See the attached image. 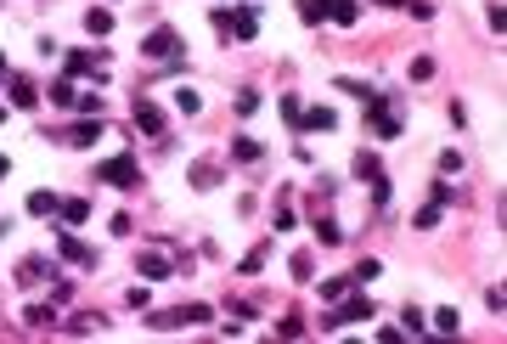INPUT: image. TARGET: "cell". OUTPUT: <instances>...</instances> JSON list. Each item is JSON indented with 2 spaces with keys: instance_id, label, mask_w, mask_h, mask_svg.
I'll use <instances>...</instances> for the list:
<instances>
[{
  "instance_id": "cell-1",
  "label": "cell",
  "mask_w": 507,
  "mask_h": 344,
  "mask_svg": "<svg viewBox=\"0 0 507 344\" xmlns=\"http://www.w3.org/2000/svg\"><path fill=\"white\" fill-rule=\"evenodd\" d=\"M102 181H113V186H142V170H136V158H102L96 164Z\"/></svg>"
},
{
  "instance_id": "cell-2",
  "label": "cell",
  "mask_w": 507,
  "mask_h": 344,
  "mask_svg": "<svg viewBox=\"0 0 507 344\" xmlns=\"http://www.w3.org/2000/svg\"><path fill=\"white\" fill-rule=\"evenodd\" d=\"M142 51L152 57V63H164V57H175V51H181V34H175V28H152V34L142 40Z\"/></svg>"
},
{
  "instance_id": "cell-3",
  "label": "cell",
  "mask_w": 507,
  "mask_h": 344,
  "mask_svg": "<svg viewBox=\"0 0 507 344\" xmlns=\"http://www.w3.org/2000/svg\"><path fill=\"white\" fill-rule=\"evenodd\" d=\"M225 28H231L237 40H254V28H260V6H237V11H225Z\"/></svg>"
},
{
  "instance_id": "cell-4",
  "label": "cell",
  "mask_w": 507,
  "mask_h": 344,
  "mask_svg": "<svg viewBox=\"0 0 507 344\" xmlns=\"http://www.w3.org/2000/svg\"><path fill=\"white\" fill-rule=\"evenodd\" d=\"M366 316H372V299H366V294H356V299H350L344 311H333L321 328H344V322H366Z\"/></svg>"
},
{
  "instance_id": "cell-5",
  "label": "cell",
  "mask_w": 507,
  "mask_h": 344,
  "mask_svg": "<svg viewBox=\"0 0 507 344\" xmlns=\"http://www.w3.org/2000/svg\"><path fill=\"white\" fill-rule=\"evenodd\" d=\"M136 130H146V136H164V113H158L152 102H136Z\"/></svg>"
},
{
  "instance_id": "cell-6",
  "label": "cell",
  "mask_w": 507,
  "mask_h": 344,
  "mask_svg": "<svg viewBox=\"0 0 507 344\" xmlns=\"http://www.w3.org/2000/svg\"><path fill=\"white\" fill-rule=\"evenodd\" d=\"M40 276H57V265L51 259H23L17 265V282H40Z\"/></svg>"
},
{
  "instance_id": "cell-7",
  "label": "cell",
  "mask_w": 507,
  "mask_h": 344,
  "mask_svg": "<svg viewBox=\"0 0 507 344\" xmlns=\"http://www.w3.org/2000/svg\"><path fill=\"white\" fill-rule=\"evenodd\" d=\"M299 124H310V130H333L338 113H333V107H310V113H299Z\"/></svg>"
},
{
  "instance_id": "cell-8",
  "label": "cell",
  "mask_w": 507,
  "mask_h": 344,
  "mask_svg": "<svg viewBox=\"0 0 507 344\" xmlns=\"http://www.w3.org/2000/svg\"><path fill=\"white\" fill-rule=\"evenodd\" d=\"M57 209H63L57 192H28V215H57Z\"/></svg>"
},
{
  "instance_id": "cell-9",
  "label": "cell",
  "mask_w": 507,
  "mask_h": 344,
  "mask_svg": "<svg viewBox=\"0 0 507 344\" xmlns=\"http://www.w3.org/2000/svg\"><path fill=\"white\" fill-rule=\"evenodd\" d=\"M57 249H63V259H79V265H90V249H85L73 232H63V237H57Z\"/></svg>"
},
{
  "instance_id": "cell-10",
  "label": "cell",
  "mask_w": 507,
  "mask_h": 344,
  "mask_svg": "<svg viewBox=\"0 0 507 344\" xmlns=\"http://www.w3.org/2000/svg\"><path fill=\"white\" fill-rule=\"evenodd\" d=\"M57 215H63L68 226H85V220H90V203H85V198H68V203H63Z\"/></svg>"
},
{
  "instance_id": "cell-11",
  "label": "cell",
  "mask_w": 507,
  "mask_h": 344,
  "mask_svg": "<svg viewBox=\"0 0 507 344\" xmlns=\"http://www.w3.org/2000/svg\"><path fill=\"white\" fill-rule=\"evenodd\" d=\"M327 17H333V23H344V28H350V23H356V17H361V11H356V0H333V6H327Z\"/></svg>"
},
{
  "instance_id": "cell-12",
  "label": "cell",
  "mask_w": 507,
  "mask_h": 344,
  "mask_svg": "<svg viewBox=\"0 0 507 344\" xmlns=\"http://www.w3.org/2000/svg\"><path fill=\"white\" fill-rule=\"evenodd\" d=\"M85 28H90V34H113V11H102V6L85 11Z\"/></svg>"
},
{
  "instance_id": "cell-13",
  "label": "cell",
  "mask_w": 507,
  "mask_h": 344,
  "mask_svg": "<svg viewBox=\"0 0 507 344\" xmlns=\"http://www.w3.org/2000/svg\"><path fill=\"white\" fill-rule=\"evenodd\" d=\"M231 153H237L242 164H254V158H260V141H254V136H237V141H231Z\"/></svg>"
},
{
  "instance_id": "cell-14",
  "label": "cell",
  "mask_w": 507,
  "mask_h": 344,
  "mask_svg": "<svg viewBox=\"0 0 507 344\" xmlns=\"http://www.w3.org/2000/svg\"><path fill=\"white\" fill-rule=\"evenodd\" d=\"M23 322H28V328H51L57 316H51V305H28V311H23Z\"/></svg>"
},
{
  "instance_id": "cell-15",
  "label": "cell",
  "mask_w": 507,
  "mask_h": 344,
  "mask_svg": "<svg viewBox=\"0 0 507 344\" xmlns=\"http://www.w3.org/2000/svg\"><path fill=\"white\" fill-rule=\"evenodd\" d=\"M136 265H142V276H152V282H158V276H169V265H164L158 254H142Z\"/></svg>"
},
{
  "instance_id": "cell-16",
  "label": "cell",
  "mask_w": 507,
  "mask_h": 344,
  "mask_svg": "<svg viewBox=\"0 0 507 344\" xmlns=\"http://www.w3.org/2000/svg\"><path fill=\"white\" fill-rule=\"evenodd\" d=\"M327 6H333V0H304V6H299V17H304V23H321V17H327Z\"/></svg>"
},
{
  "instance_id": "cell-17",
  "label": "cell",
  "mask_w": 507,
  "mask_h": 344,
  "mask_svg": "<svg viewBox=\"0 0 507 344\" xmlns=\"http://www.w3.org/2000/svg\"><path fill=\"white\" fill-rule=\"evenodd\" d=\"M11 102H17V107H34L40 96H34V85H28V80H17V85H11Z\"/></svg>"
},
{
  "instance_id": "cell-18",
  "label": "cell",
  "mask_w": 507,
  "mask_h": 344,
  "mask_svg": "<svg viewBox=\"0 0 507 344\" xmlns=\"http://www.w3.org/2000/svg\"><path fill=\"white\" fill-rule=\"evenodd\" d=\"M356 175H366V181H378L383 170H378V158H372V153H356Z\"/></svg>"
},
{
  "instance_id": "cell-19",
  "label": "cell",
  "mask_w": 507,
  "mask_h": 344,
  "mask_svg": "<svg viewBox=\"0 0 507 344\" xmlns=\"http://www.w3.org/2000/svg\"><path fill=\"white\" fill-rule=\"evenodd\" d=\"M192 181H198V186H215L220 170H215V164H192Z\"/></svg>"
},
{
  "instance_id": "cell-20",
  "label": "cell",
  "mask_w": 507,
  "mask_h": 344,
  "mask_svg": "<svg viewBox=\"0 0 507 344\" xmlns=\"http://www.w3.org/2000/svg\"><path fill=\"white\" fill-rule=\"evenodd\" d=\"M237 113H242V119L260 113V90H242V96H237Z\"/></svg>"
},
{
  "instance_id": "cell-21",
  "label": "cell",
  "mask_w": 507,
  "mask_h": 344,
  "mask_svg": "<svg viewBox=\"0 0 507 344\" xmlns=\"http://www.w3.org/2000/svg\"><path fill=\"white\" fill-rule=\"evenodd\" d=\"M96 136H102V124H96V119H90V124H79V130H73V141H79V147H90V141H96Z\"/></svg>"
},
{
  "instance_id": "cell-22",
  "label": "cell",
  "mask_w": 507,
  "mask_h": 344,
  "mask_svg": "<svg viewBox=\"0 0 507 344\" xmlns=\"http://www.w3.org/2000/svg\"><path fill=\"white\" fill-rule=\"evenodd\" d=\"M344 288H356V282H350V276H333V282H321V299H338Z\"/></svg>"
},
{
  "instance_id": "cell-23",
  "label": "cell",
  "mask_w": 507,
  "mask_h": 344,
  "mask_svg": "<svg viewBox=\"0 0 507 344\" xmlns=\"http://www.w3.org/2000/svg\"><path fill=\"white\" fill-rule=\"evenodd\" d=\"M457 322H462V316H457L451 305H445V311H439V316H434V328H439V333H457Z\"/></svg>"
},
{
  "instance_id": "cell-24",
  "label": "cell",
  "mask_w": 507,
  "mask_h": 344,
  "mask_svg": "<svg viewBox=\"0 0 507 344\" xmlns=\"http://www.w3.org/2000/svg\"><path fill=\"white\" fill-rule=\"evenodd\" d=\"M68 74H73V80H79V74H90V51H73V57H68Z\"/></svg>"
},
{
  "instance_id": "cell-25",
  "label": "cell",
  "mask_w": 507,
  "mask_h": 344,
  "mask_svg": "<svg viewBox=\"0 0 507 344\" xmlns=\"http://www.w3.org/2000/svg\"><path fill=\"white\" fill-rule=\"evenodd\" d=\"M51 102H57V107H73V85H68V80H63V85H51Z\"/></svg>"
},
{
  "instance_id": "cell-26",
  "label": "cell",
  "mask_w": 507,
  "mask_h": 344,
  "mask_svg": "<svg viewBox=\"0 0 507 344\" xmlns=\"http://www.w3.org/2000/svg\"><path fill=\"white\" fill-rule=\"evenodd\" d=\"M366 276H378V259H361V265H356V276H350V282H356V288H361Z\"/></svg>"
},
{
  "instance_id": "cell-27",
  "label": "cell",
  "mask_w": 507,
  "mask_h": 344,
  "mask_svg": "<svg viewBox=\"0 0 507 344\" xmlns=\"http://www.w3.org/2000/svg\"><path fill=\"white\" fill-rule=\"evenodd\" d=\"M299 113H304V107H299V96H282V119H288V124H299Z\"/></svg>"
},
{
  "instance_id": "cell-28",
  "label": "cell",
  "mask_w": 507,
  "mask_h": 344,
  "mask_svg": "<svg viewBox=\"0 0 507 344\" xmlns=\"http://www.w3.org/2000/svg\"><path fill=\"white\" fill-rule=\"evenodd\" d=\"M6 170H11V164H6V158H0V181H6Z\"/></svg>"
},
{
  "instance_id": "cell-29",
  "label": "cell",
  "mask_w": 507,
  "mask_h": 344,
  "mask_svg": "<svg viewBox=\"0 0 507 344\" xmlns=\"http://www.w3.org/2000/svg\"><path fill=\"white\" fill-rule=\"evenodd\" d=\"M0 74H6V57H0Z\"/></svg>"
}]
</instances>
